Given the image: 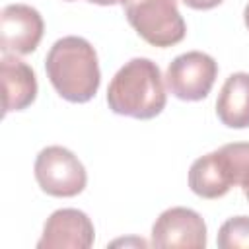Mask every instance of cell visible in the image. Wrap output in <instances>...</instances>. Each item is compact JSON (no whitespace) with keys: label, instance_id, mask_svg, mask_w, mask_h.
<instances>
[{"label":"cell","instance_id":"obj_1","mask_svg":"<svg viewBox=\"0 0 249 249\" xmlns=\"http://www.w3.org/2000/svg\"><path fill=\"white\" fill-rule=\"evenodd\" d=\"M45 72L56 93L70 103L89 101L101 84L97 53L78 35H66L53 43L45 56Z\"/></svg>","mask_w":249,"mask_h":249},{"label":"cell","instance_id":"obj_2","mask_svg":"<svg viewBox=\"0 0 249 249\" xmlns=\"http://www.w3.org/2000/svg\"><path fill=\"white\" fill-rule=\"evenodd\" d=\"M167 103L160 66L144 56L130 58L113 76L107 88V105L113 113L148 121L158 117Z\"/></svg>","mask_w":249,"mask_h":249},{"label":"cell","instance_id":"obj_3","mask_svg":"<svg viewBox=\"0 0 249 249\" xmlns=\"http://www.w3.org/2000/svg\"><path fill=\"white\" fill-rule=\"evenodd\" d=\"M249 173V142L224 144L196 158L189 169V187L200 198H220L241 185Z\"/></svg>","mask_w":249,"mask_h":249},{"label":"cell","instance_id":"obj_4","mask_svg":"<svg viewBox=\"0 0 249 249\" xmlns=\"http://www.w3.org/2000/svg\"><path fill=\"white\" fill-rule=\"evenodd\" d=\"M126 21L152 47L167 49L185 39L187 25L177 0H123Z\"/></svg>","mask_w":249,"mask_h":249},{"label":"cell","instance_id":"obj_5","mask_svg":"<svg viewBox=\"0 0 249 249\" xmlns=\"http://www.w3.org/2000/svg\"><path fill=\"white\" fill-rule=\"evenodd\" d=\"M33 173L41 191L56 198L76 196L88 185L84 163L64 146L43 148L35 158Z\"/></svg>","mask_w":249,"mask_h":249},{"label":"cell","instance_id":"obj_6","mask_svg":"<svg viewBox=\"0 0 249 249\" xmlns=\"http://www.w3.org/2000/svg\"><path fill=\"white\" fill-rule=\"evenodd\" d=\"M218 76V62L202 51H187L175 56L165 72V88L181 101L204 99Z\"/></svg>","mask_w":249,"mask_h":249},{"label":"cell","instance_id":"obj_7","mask_svg":"<svg viewBox=\"0 0 249 249\" xmlns=\"http://www.w3.org/2000/svg\"><path fill=\"white\" fill-rule=\"evenodd\" d=\"M154 247H189L204 249L206 247V224L198 212L187 206H171L163 210L152 226Z\"/></svg>","mask_w":249,"mask_h":249},{"label":"cell","instance_id":"obj_8","mask_svg":"<svg viewBox=\"0 0 249 249\" xmlns=\"http://www.w3.org/2000/svg\"><path fill=\"white\" fill-rule=\"evenodd\" d=\"M45 31L41 14L29 4H8L0 14V51L4 54L33 53Z\"/></svg>","mask_w":249,"mask_h":249},{"label":"cell","instance_id":"obj_9","mask_svg":"<svg viewBox=\"0 0 249 249\" xmlns=\"http://www.w3.org/2000/svg\"><path fill=\"white\" fill-rule=\"evenodd\" d=\"M95 241V230L89 216L78 208L54 210L37 241L39 249H89Z\"/></svg>","mask_w":249,"mask_h":249},{"label":"cell","instance_id":"obj_10","mask_svg":"<svg viewBox=\"0 0 249 249\" xmlns=\"http://www.w3.org/2000/svg\"><path fill=\"white\" fill-rule=\"evenodd\" d=\"M4 115L27 109L37 97V78L33 68L16 54H4L0 60Z\"/></svg>","mask_w":249,"mask_h":249},{"label":"cell","instance_id":"obj_11","mask_svg":"<svg viewBox=\"0 0 249 249\" xmlns=\"http://www.w3.org/2000/svg\"><path fill=\"white\" fill-rule=\"evenodd\" d=\"M216 115L228 128H249V72L226 78L216 99Z\"/></svg>","mask_w":249,"mask_h":249},{"label":"cell","instance_id":"obj_12","mask_svg":"<svg viewBox=\"0 0 249 249\" xmlns=\"http://www.w3.org/2000/svg\"><path fill=\"white\" fill-rule=\"evenodd\" d=\"M216 243L220 249H249V216L228 218L218 230Z\"/></svg>","mask_w":249,"mask_h":249},{"label":"cell","instance_id":"obj_13","mask_svg":"<svg viewBox=\"0 0 249 249\" xmlns=\"http://www.w3.org/2000/svg\"><path fill=\"white\" fill-rule=\"evenodd\" d=\"M181 2L193 10H212V8L220 6L224 0H181Z\"/></svg>","mask_w":249,"mask_h":249},{"label":"cell","instance_id":"obj_14","mask_svg":"<svg viewBox=\"0 0 249 249\" xmlns=\"http://www.w3.org/2000/svg\"><path fill=\"white\" fill-rule=\"evenodd\" d=\"M91 4H99V6H115V4H121L123 0H88Z\"/></svg>","mask_w":249,"mask_h":249},{"label":"cell","instance_id":"obj_15","mask_svg":"<svg viewBox=\"0 0 249 249\" xmlns=\"http://www.w3.org/2000/svg\"><path fill=\"white\" fill-rule=\"evenodd\" d=\"M241 189H243V195H245V198L249 200V173L243 177V181H241V185H239Z\"/></svg>","mask_w":249,"mask_h":249},{"label":"cell","instance_id":"obj_16","mask_svg":"<svg viewBox=\"0 0 249 249\" xmlns=\"http://www.w3.org/2000/svg\"><path fill=\"white\" fill-rule=\"evenodd\" d=\"M243 21H245V27L249 29V4H247L245 10H243Z\"/></svg>","mask_w":249,"mask_h":249},{"label":"cell","instance_id":"obj_17","mask_svg":"<svg viewBox=\"0 0 249 249\" xmlns=\"http://www.w3.org/2000/svg\"><path fill=\"white\" fill-rule=\"evenodd\" d=\"M66 2H72V0H66Z\"/></svg>","mask_w":249,"mask_h":249}]
</instances>
